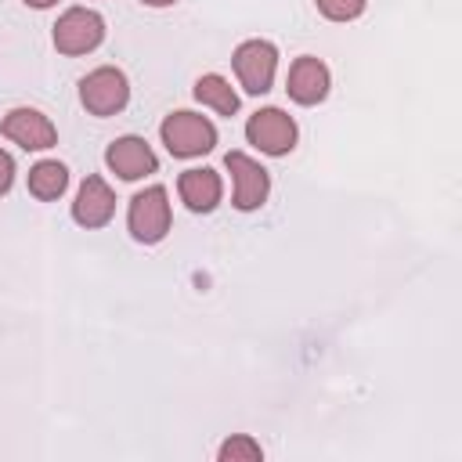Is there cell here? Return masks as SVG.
<instances>
[{"mask_svg": "<svg viewBox=\"0 0 462 462\" xmlns=\"http://www.w3.org/2000/svg\"><path fill=\"white\" fill-rule=\"evenodd\" d=\"M191 94H195V101H202L206 108H213V112H220V116H235V112H238V94H235V87H231L224 76H217V72L199 76Z\"/></svg>", "mask_w": 462, "mask_h": 462, "instance_id": "5bb4252c", "label": "cell"}, {"mask_svg": "<svg viewBox=\"0 0 462 462\" xmlns=\"http://www.w3.org/2000/svg\"><path fill=\"white\" fill-rule=\"evenodd\" d=\"M105 40V18L90 7H69L58 22H54V47L69 58L90 54L97 43Z\"/></svg>", "mask_w": 462, "mask_h": 462, "instance_id": "5b68a950", "label": "cell"}, {"mask_svg": "<svg viewBox=\"0 0 462 462\" xmlns=\"http://www.w3.org/2000/svg\"><path fill=\"white\" fill-rule=\"evenodd\" d=\"M0 134H4L11 144L25 148V152H47V148L58 144V126H54L40 108H25V105H22V108H11V112L4 116Z\"/></svg>", "mask_w": 462, "mask_h": 462, "instance_id": "ba28073f", "label": "cell"}, {"mask_svg": "<svg viewBox=\"0 0 462 462\" xmlns=\"http://www.w3.org/2000/svg\"><path fill=\"white\" fill-rule=\"evenodd\" d=\"M170 220H173V213H170V195H166L162 184H152V188H144L130 199L126 227L137 242H144V245L162 242L166 231H170Z\"/></svg>", "mask_w": 462, "mask_h": 462, "instance_id": "7a4b0ae2", "label": "cell"}, {"mask_svg": "<svg viewBox=\"0 0 462 462\" xmlns=\"http://www.w3.org/2000/svg\"><path fill=\"white\" fill-rule=\"evenodd\" d=\"M105 162H108V170L119 173L123 180H141V177H148V173L159 170V159H155L152 144H148L144 137H137V134L116 137V141L105 148Z\"/></svg>", "mask_w": 462, "mask_h": 462, "instance_id": "9c48e42d", "label": "cell"}, {"mask_svg": "<svg viewBox=\"0 0 462 462\" xmlns=\"http://www.w3.org/2000/svg\"><path fill=\"white\" fill-rule=\"evenodd\" d=\"M141 4H148V7H170V4H177V0H141Z\"/></svg>", "mask_w": 462, "mask_h": 462, "instance_id": "d6986e66", "label": "cell"}, {"mask_svg": "<svg viewBox=\"0 0 462 462\" xmlns=\"http://www.w3.org/2000/svg\"><path fill=\"white\" fill-rule=\"evenodd\" d=\"M65 188H69V170H65V162H58V159H40V162L29 170V191H32L40 202L61 199Z\"/></svg>", "mask_w": 462, "mask_h": 462, "instance_id": "4fadbf2b", "label": "cell"}, {"mask_svg": "<svg viewBox=\"0 0 462 462\" xmlns=\"http://www.w3.org/2000/svg\"><path fill=\"white\" fill-rule=\"evenodd\" d=\"M328 87H332V76H328V65H325L321 58L303 54V58H296V61L289 65L285 90H289V97H292L296 105H318V101H325Z\"/></svg>", "mask_w": 462, "mask_h": 462, "instance_id": "30bf717a", "label": "cell"}, {"mask_svg": "<svg viewBox=\"0 0 462 462\" xmlns=\"http://www.w3.org/2000/svg\"><path fill=\"white\" fill-rule=\"evenodd\" d=\"M296 137H300L296 119L282 108H260L245 123V141L263 155H289L296 148Z\"/></svg>", "mask_w": 462, "mask_h": 462, "instance_id": "8992f818", "label": "cell"}, {"mask_svg": "<svg viewBox=\"0 0 462 462\" xmlns=\"http://www.w3.org/2000/svg\"><path fill=\"white\" fill-rule=\"evenodd\" d=\"M11 184H14V159L0 148V195H7Z\"/></svg>", "mask_w": 462, "mask_h": 462, "instance_id": "e0dca14e", "label": "cell"}, {"mask_svg": "<svg viewBox=\"0 0 462 462\" xmlns=\"http://www.w3.org/2000/svg\"><path fill=\"white\" fill-rule=\"evenodd\" d=\"M368 0H318V11L328 18V22H354L361 11H365Z\"/></svg>", "mask_w": 462, "mask_h": 462, "instance_id": "2e32d148", "label": "cell"}, {"mask_svg": "<svg viewBox=\"0 0 462 462\" xmlns=\"http://www.w3.org/2000/svg\"><path fill=\"white\" fill-rule=\"evenodd\" d=\"M177 191H180V202L191 209V213H209L220 206V195H224V180L217 170L209 166H195V170H184L177 177Z\"/></svg>", "mask_w": 462, "mask_h": 462, "instance_id": "7c38bea8", "label": "cell"}, {"mask_svg": "<svg viewBox=\"0 0 462 462\" xmlns=\"http://www.w3.org/2000/svg\"><path fill=\"white\" fill-rule=\"evenodd\" d=\"M224 166L231 170V180H235V191H231L235 209H242V213L260 209L267 202V191H271L267 170L253 155H245V152H227L224 155Z\"/></svg>", "mask_w": 462, "mask_h": 462, "instance_id": "52a82bcc", "label": "cell"}, {"mask_svg": "<svg viewBox=\"0 0 462 462\" xmlns=\"http://www.w3.org/2000/svg\"><path fill=\"white\" fill-rule=\"evenodd\" d=\"M217 458H220V462H260V458H263V448H260L249 433H235V437H227V440L217 448Z\"/></svg>", "mask_w": 462, "mask_h": 462, "instance_id": "9a60e30c", "label": "cell"}, {"mask_svg": "<svg viewBox=\"0 0 462 462\" xmlns=\"http://www.w3.org/2000/svg\"><path fill=\"white\" fill-rule=\"evenodd\" d=\"M25 7H36V11H43V7H54L58 0H22Z\"/></svg>", "mask_w": 462, "mask_h": 462, "instance_id": "ac0fdd59", "label": "cell"}, {"mask_svg": "<svg viewBox=\"0 0 462 462\" xmlns=\"http://www.w3.org/2000/svg\"><path fill=\"white\" fill-rule=\"evenodd\" d=\"M159 137H162V144H166V152H170L173 159H195V155L213 152V144H217V126H213L206 116H199V112L177 108V112H170V116L162 119Z\"/></svg>", "mask_w": 462, "mask_h": 462, "instance_id": "6da1fadb", "label": "cell"}, {"mask_svg": "<svg viewBox=\"0 0 462 462\" xmlns=\"http://www.w3.org/2000/svg\"><path fill=\"white\" fill-rule=\"evenodd\" d=\"M235 76L245 87V94H267L278 72V47L271 40H245L231 54Z\"/></svg>", "mask_w": 462, "mask_h": 462, "instance_id": "277c9868", "label": "cell"}, {"mask_svg": "<svg viewBox=\"0 0 462 462\" xmlns=\"http://www.w3.org/2000/svg\"><path fill=\"white\" fill-rule=\"evenodd\" d=\"M79 101H83V108H87L90 116H101V119L123 112L126 101H130V83H126L123 69L101 65V69L87 72V76L79 79Z\"/></svg>", "mask_w": 462, "mask_h": 462, "instance_id": "3957f363", "label": "cell"}, {"mask_svg": "<svg viewBox=\"0 0 462 462\" xmlns=\"http://www.w3.org/2000/svg\"><path fill=\"white\" fill-rule=\"evenodd\" d=\"M116 213V191L105 184V177L90 173L79 191H76V202H72V220L79 227H105Z\"/></svg>", "mask_w": 462, "mask_h": 462, "instance_id": "8fae6325", "label": "cell"}]
</instances>
